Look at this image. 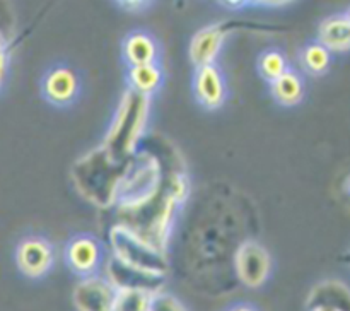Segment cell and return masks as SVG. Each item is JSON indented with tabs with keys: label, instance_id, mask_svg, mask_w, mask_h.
I'll return each instance as SVG.
<instances>
[{
	"label": "cell",
	"instance_id": "6da1fadb",
	"mask_svg": "<svg viewBox=\"0 0 350 311\" xmlns=\"http://www.w3.org/2000/svg\"><path fill=\"white\" fill-rule=\"evenodd\" d=\"M180 202L164 176L159 188L149 197L126 205H116V224L146 241L161 253H167L174 214Z\"/></svg>",
	"mask_w": 350,
	"mask_h": 311
},
{
	"label": "cell",
	"instance_id": "7a4b0ae2",
	"mask_svg": "<svg viewBox=\"0 0 350 311\" xmlns=\"http://www.w3.org/2000/svg\"><path fill=\"white\" fill-rule=\"evenodd\" d=\"M126 167L129 161L116 163L103 149V146H99L75 161L70 174L75 190L85 200L99 208H109L116 204L118 188L125 176Z\"/></svg>",
	"mask_w": 350,
	"mask_h": 311
},
{
	"label": "cell",
	"instance_id": "3957f363",
	"mask_svg": "<svg viewBox=\"0 0 350 311\" xmlns=\"http://www.w3.org/2000/svg\"><path fill=\"white\" fill-rule=\"evenodd\" d=\"M149 106V96L139 94L130 87L123 92L115 118L103 142V149L109 154L113 161L126 163L137 152L140 139L146 132Z\"/></svg>",
	"mask_w": 350,
	"mask_h": 311
},
{
	"label": "cell",
	"instance_id": "277c9868",
	"mask_svg": "<svg viewBox=\"0 0 350 311\" xmlns=\"http://www.w3.org/2000/svg\"><path fill=\"white\" fill-rule=\"evenodd\" d=\"M161 181H163V164L159 157L146 149L137 150L129 161V167L120 183L115 205L133 204L149 197L159 188Z\"/></svg>",
	"mask_w": 350,
	"mask_h": 311
},
{
	"label": "cell",
	"instance_id": "5b68a950",
	"mask_svg": "<svg viewBox=\"0 0 350 311\" xmlns=\"http://www.w3.org/2000/svg\"><path fill=\"white\" fill-rule=\"evenodd\" d=\"M109 245L113 249L111 255L126 265L146 270V272L159 273V275H166L170 270L166 253H161L159 249L147 245L123 226L115 224L109 229Z\"/></svg>",
	"mask_w": 350,
	"mask_h": 311
},
{
	"label": "cell",
	"instance_id": "8992f818",
	"mask_svg": "<svg viewBox=\"0 0 350 311\" xmlns=\"http://www.w3.org/2000/svg\"><path fill=\"white\" fill-rule=\"evenodd\" d=\"M272 270L269 252L255 239H245L234 253V272L239 282L250 289L263 286Z\"/></svg>",
	"mask_w": 350,
	"mask_h": 311
},
{
	"label": "cell",
	"instance_id": "52a82bcc",
	"mask_svg": "<svg viewBox=\"0 0 350 311\" xmlns=\"http://www.w3.org/2000/svg\"><path fill=\"white\" fill-rule=\"evenodd\" d=\"M105 277L116 290H140L150 296L164 290V286H166V275L135 269L113 255H109L106 260Z\"/></svg>",
	"mask_w": 350,
	"mask_h": 311
},
{
	"label": "cell",
	"instance_id": "ba28073f",
	"mask_svg": "<svg viewBox=\"0 0 350 311\" xmlns=\"http://www.w3.org/2000/svg\"><path fill=\"white\" fill-rule=\"evenodd\" d=\"M105 253L103 246L94 236L77 234L72 236L65 246V262L68 269L81 279L96 275L101 267Z\"/></svg>",
	"mask_w": 350,
	"mask_h": 311
},
{
	"label": "cell",
	"instance_id": "9c48e42d",
	"mask_svg": "<svg viewBox=\"0 0 350 311\" xmlns=\"http://www.w3.org/2000/svg\"><path fill=\"white\" fill-rule=\"evenodd\" d=\"M53 246L41 236H29L17 245L16 262L21 273L29 279L46 275L53 267Z\"/></svg>",
	"mask_w": 350,
	"mask_h": 311
},
{
	"label": "cell",
	"instance_id": "30bf717a",
	"mask_svg": "<svg viewBox=\"0 0 350 311\" xmlns=\"http://www.w3.org/2000/svg\"><path fill=\"white\" fill-rule=\"evenodd\" d=\"M116 289L105 275L81 279L72 293V303L77 311H113Z\"/></svg>",
	"mask_w": 350,
	"mask_h": 311
},
{
	"label": "cell",
	"instance_id": "8fae6325",
	"mask_svg": "<svg viewBox=\"0 0 350 311\" xmlns=\"http://www.w3.org/2000/svg\"><path fill=\"white\" fill-rule=\"evenodd\" d=\"M241 27V24L231 23V21H222V23L208 24L195 33L190 43V60L193 62L195 67H204V65L215 64L219 51H221L222 43L229 31Z\"/></svg>",
	"mask_w": 350,
	"mask_h": 311
},
{
	"label": "cell",
	"instance_id": "7c38bea8",
	"mask_svg": "<svg viewBox=\"0 0 350 311\" xmlns=\"http://www.w3.org/2000/svg\"><path fill=\"white\" fill-rule=\"evenodd\" d=\"M195 98L204 108L217 109L224 105L228 96L224 74L217 64H208L198 67L193 79Z\"/></svg>",
	"mask_w": 350,
	"mask_h": 311
},
{
	"label": "cell",
	"instance_id": "4fadbf2b",
	"mask_svg": "<svg viewBox=\"0 0 350 311\" xmlns=\"http://www.w3.org/2000/svg\"><path fill=\"white\" fill-rule=\"evenodd\" d=\"M43 94L51 105H70L79 94V77L68 67L51 68L43 79Z\"/></svg>",
	"mask_w": 350,
	"mask_h": 311
},
{
	"label": "cell",
	"instance_id": "5bb4252c",
	"mask_svg": "<svg viewBox=\"0 0 350 311\" xmlns=\"http://www.w3.org/2000/svg\"><path fill=\"white\" fill-rule=\"evenodd\" d=\"M308 311L327 308L334 311H350L349 287L340 280H323L311 289L306 301Z\"/></svg>",
	"mask_w": 350,
	"mask_h": 311
},
{
	"label": "cell",
	"instance_id": "9a60e30c",
	"mask_svg": "<svg viewBox=\"0 0 350 311\" xmlns=\"http://www.w3.org/2000/svg\"><path fill=\"white\" fill-rule=\"evenodd\" d=\"M328 51H347L350 46V14L349 10L327 17L318 27V41Z\"/></svg>",
	"mask_w": 350,
	"mask_h": 311
},
{
	"label": "cell",
	"instance_id": "2e32d148",
	"mask_svg": "<svg viewBox=\"0 0 350 311\" xmlns=\"http://www.w3.org/2000/svg\"><path fill=\"white\" fill-rule=\"evenodd\" d=\"M123 55L130 67H137V65L156 64L159 50H157L156 40L149 33L133 31L123 43Z\"/></svg>",
	"mask_w": 350,
	"mask_h": 311
},
{
	"label": "cell",
	"instance_id": "e0dca14e",
	"mask_svg": "<svg viewBox=\"0 0 350 311\" xmlns=\"http://www.w3.org/2000/svg\"><path fill=\"white\" fill-rule=\"evenodd\" d=\"M270 92L282 106H294L301 103L304 96V82L294 70H287L270 84Z\"/></svg>",
	"mask_w": 350,
	"mask_h": 311
},
{
	"label": "cell",
	"instance_id": "ac0fdd59",
	"mask_svg": "<svg viewBox=\"0 0 350 311\" xmlns=\"http://www.w3.org/2000/svg\"><path fill=\"white\" fill-rule=\"evenodd\" d=\"M163 82V70L157 64H147V65H137V67H130L129 70V87L133 89L135 92L144 96L152 94L157 91Z\"/></svg>",
	"mask_w": 350,
	"mask_h": 311
},
{
	"label": "cell",
	"instance_id": "d6986e66",
	"mask_svg": "<svg viewBox=\"0 0 350 311\" xmlns=\"http://www.w3.org/2000/svg\"><path fill=\"white\" fill-rule=\"evenodd\" d=\"M301 64L306 72L313 75H321L328 70L332 64V53L320 43H311L304 46L301 53Z\"/></svg>",
	"mask_w": 350,
	"mask_h": 311
},
{
	"label": "cell",
	"instance_id": "ffe728a7",
	"mask_svg": "<svg viewBox=\"0 0 350 311\" xmlns=\"http://www.w3.org/2000/svg\"><path fill=\"white\" fill-rule=\"evenodd\" d=\"M258 70L260 74H262V77L272 84V82L275 81V79H279L284 72L289 70L286 55L279 50H267L265 53H262V57H260Z\"/></svg>",
	"mask_w": 350,
	"mask_h": 311
},
{
	"label": "cell",
	"instance_id": "44dd1931",
	"mask_svg": "<svg viewBox=\"0 0 350 311\" xmlns=\"http://www.w3.org/2000/svg\"><path fill=\"white\" fill-rule=\"evenodd\" d=\"M150 294L140 290H116L113 311H147Z\"/></svg>",
	"mask_w": 350,
	"mask_h": 311
},
{
	"label": "cell",
	"instance_id": "7402d4cb",
	"mask_svg": "<svg viewBox=\"0 0 350 311\" xmlns=\"http://www.w3.org/2000/svg\"><path fill=\"white\" fill-rule=\"evenodd\" d=\"M147 311H188V310L183 306V303H181L176 296L161 290V293L152 294V296H150Z\"/></svg>",
	"mask_w": 350,
	"mask_h": 311
},
{
	"label": "cell",
	"instance_id": "603a6c76",
	"mask_svg": "<svg viewBox=\"0 0 350 311\" xmlns=\"http://www.w3.org/2000/svg\"><path fill=\"white\" fill-rule=\"evenodd\" d=\"M7 72V41L3 34L0 33V84H2L3 77Z\"/></svg>",
	"mask_w": 350,
	"mask_h": 311
},
{
	"label": "cell",
	"instance_id": "cb8c5ba5",
	"mask_svg": "<svg viewBox=\"0 0 350 311\" xmlns=\"http://www.w3.org/2000/svg\"><path fill=\"white\" fill-rule=\"evenodd\" d=\"M142 3H146V2H120V5H123V9H126V10H137L139 9L137 5H142Z\"/></svg>",
	"mask_w": 350,
	"mask_h": 311
},
{
	"label": "cell",
	"instance_id": "d4e9b609",
	"mask_svg": "<svg viewBox=\"0 0 350 311\" xmlns=\"http://www.w3.org/2000/svg\"><path fill=\"white\" fill-rule=\"evenodd\" d=\"M229 311H256V310L253 306H250V304H238V306L231 308Z\"/></svg>",
	"mask_w": 350,
	"mask_h": 311
},
{
	"label": "cell",
	"instance_id": "484cf974",
	"mask_svg": "<svg viewBox=\"0 0 350 311\" xmlns=\"http://www.w3.org/2000/svg\"><path fill=\"white\" fill-rule=\"evenodd\" d=\"M311 311H334V310H327V308H314V310Z\"/></svg>",
	"mask_w": 350,
	"mask_h": 311
}]
</instances>
